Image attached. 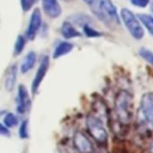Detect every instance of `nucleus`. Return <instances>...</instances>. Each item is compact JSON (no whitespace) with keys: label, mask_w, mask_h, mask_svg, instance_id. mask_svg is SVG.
<instances>
[{"label":"nucleus","mask_w":153,"mask_h":153,"mask_svg":"<svg viewBox=\"0 0 153 153\" xmlns=\"http://www.w3.org/2000/svg\"><path fill=\"white\" fill-rule=\"evenodd\" d=\"M74 48V45L67 40H63L60 41L59 43L56 44V46L54 48L53 51V58L54 59H58L62 56H65L71 53Z\"/></svg>","instance_id":"4468645a"},{"label":"nucleus","mask_w":153,"mask_h":153,"mask_svg":"<svg viewBox=\"0 0 153 153\" xmlns=\"http://www.w3.org/2000/svg\"><path fill=\"white\" fill-rule=\"evenodd\" d=\"M95 13L96 14L98 13L99 17L102 20L115 24L120 23L117 9L111 0H100L97 10H95Z\"/></svg>","instance_id":"39448f33"},{"label":"nucleus","mask_w":153,"mask_h":153,"mask_svg":"<svg viewBox=\"0 0 153 153\" xmlns=\"http://www.w3.org/2000/svg\"><path fill=\"white\" fill-rule=\"evenodd\" d=\"M152 0H130V3L136 6V7H140V8H145L147 7L150 4H151Z\"/></svg>","instance_id":"5701e85b"},{"label":"nucleus","mask_w":153,"mask_h":153,"mask_svg":"<svg viewBox=\"0 0 153 153\" xmlns=\"http://www.w3.org/2000/svg\"><path fill=\"white\" fill-rule=\"evenodd\" d=\"M85 4H87L90 7H91L94 11L97 10L100 0H82Z\"/></svg>","instance_id":"b1692460"},{"label":"nucleus","mask_w":153,"mask_h":153,"mask_svg":"<svg viewBox=\"0 0 153 153\" xmlns=\"http://www.w3.org/2000/svg\"><path fill=\"white\" fill-rule=\"evenodd\" d=\"M0 135L1 136H9L10 135L9 129L2 123H0Z\"/></svg>","instance_id":"393cba45"},{"label":"nucleus","mask_w":153,"mask_h":153,"mask_svg":"<svg viewBox=\"0 0 153 153\" xmlns=\"http://www.w3.org/2000/svg\"><path fill=\"white\" fill-rule=\"evenodd\" d=\"M72 23H74V25H79L81 27H82L84 24L87 23H91V19L90 16L86 15V14H82V13H76L74 15H71L69 17V20Z\"/></svg>","instance_id":"2eb2a0df"},{"label":"nucleus","mask_w":153,"mask_h":153,"mask_svg":"<svg viewBox=\"0 0 153 153\" xmlns=\"http://www.w3.org/2000/svg\"><path fill=\"white\" fill-rule=\"evenodd\" d=\"M17 74H18V66L16 65H11L6 72H5V75H4V89L11 92L14 90L15 84H16V81H17Z\"/></svg>","instance_id":"f8f14e48"},{"label":"nucleus","mask_w":153,"mask_h":153,"mask_svg":"<svg viewBox=\"0 0 153 153\" xmlns=\"http://www.w3.org/2000/svg\"><path fill=\"white\" fill-rule=\"evenodd\" d=\"M3 124L8 129H10V128H13V127L17 126L20 124V121H19L18 117L14 113L8 112L4 117V123Z\"/></svg>","instance_id":"6ab92c4d"},{"label":"nucleus","mask_w":153,"mask_h":153,"mask_svg":"<svg viewBox=\"0 0 153 153\" xmlns=\"http://www.w3.org/2000/svg\"><path fill=\"white\" fill-rule=\"evenodd\" d=\"M82 34L84 36H86L87 38H91V39H95V38H100L103 35L102 32L99 31L98 30L94 29L92 26H91V23H87V24H84L82 27Z\"/></svg>","instance_id":"f3484780"},{"label":"nucleus","mask_w":153,"mask_h":153,"mask_svg":"<svg viewBox=\"0 0 153 153\" xmlns=\"http://www.w3.org/2000/svg\"><path fill=\"white\" fill-rule=\"evenodd\" d=\"M42 9L50 19H56L62 14V6L58 0H41Z\"/></svg>","instance_id":"9d476101"},{"label":"nucleus","mask_w":153,"mask_h":153,"mask_svg":"<svg viewBox=\"0 0 153 153\" xmlns=\"http://www.w3.org/2000/svg\"><path fill=\"white\" fill-rule=\"evenodd\" d=\"M137 17L143 26L147 29L149 33L153 37V16L146 13H140L137 15Z\"/></svg>","instance_id":"dca6fc26"},{"label":"nucleus","mask_w":153,"mask_h":153,"mask_svg":"<svg viewBox=\"0 0 153 153\" xmlns=\"http://www.w3.org/2000/svg\"><path fill=\"white\" fill-rule=\"evenodd\" d=\"M120 17L125 26L126 27L127 30L129 31V33L134 39L140 40L144 37L145 31H144L143 26L141 23L138 17L131 10L127 8L121 9Z\"/></svg>","instance_id":"20e7f679"},{"label":"nucleus","mask_w":153,"mask_h":153,"mask_svg":"<svg viewBox=\"0 0 153 153\" xmlns=\"http://www.w3.org/2000/svg\"><path fill=\"white\" fill-rule=\"evenodd\" d=\"M36 1H37V0H20V4H21V8H22V10L24 13L30 11V10L33 8V6H34Z\"/></svg>","instance_id":"4be33fe9"},{"label":"nucleus","mask_w":153,"mask_h":153,"mask_svg":"<svg viewBox=\"0 0 153 153\" xmlns=\"http://www.w3.org/2000/svg\"><path fill=\"white\" fill-rule=\"evenodd\" d=\"M26 41H27V39L25 38L24 35L20 34L17 36L14 45H13V54L15 56H19L22 53V51L26 46Z\"/></svg>","instance_id":"a211bd4d"},{"label":"nucleus","mask_w":153,"mask_h":153,"mask_svg":"<svg viewBox=\"0 0 153 153\" xmlns=\"http://www.w3.org/2000/svg\"><path fill=\"white\" fill-rule=\"evenodd\" d=\"M134 97L126 90L117 92L113 113L116 123L121 127H128L134 118Z\"/></svg>","instance_id":"f257e3e1"},{"label":"nucleus","mask_w":153,"mask_h":153,"mask_svg":"<svg viewBox=\"0 0 153 153\" xmlns=\"http://www.w3.org/2000/svg\"><path fill=\"white\" fill-rule=\"evenodd\" d=\"M73 144L79 153H93L94 147L86 134L81 131L74 133L73 136Z\"/></svg>","instance_id":"1a4fd4ad"},{"label":"nucleus","mask_w":153,"mask_h":153,"mask_svg":"<svg viewBox=\"0 0 153 153\" xmlns=\"http://www.w3.org/2000/svg\"><path fill=\"white\" fill-rule=\"evenodd\" d=\"M86 129L90 136L100 146H106L108 142V133L104 118L91 113L86 117Z\"/></svg>","instance_id":"7ed1b4c3"},{"label":"nucleus","mask_w":153,"mask_h":153,"mask_svg":"<svg viewBox=\"0 0 153 153\" xmlns=\"http://www.w3.org/2000/svg\"><path fill=\"white\" fill-rule=\"evenodd\" d=\"M139 55L148 63L153 65V52L152 50L146 48H142L139 50Z\"/></svg>","instance_id":"412c9836"},{"label":"nucleus","mask_w":153,"mask_h":153,"mask_svg":"<svg viewBox=\"0 0 153 153\" xmlns=\"http://www.w3.org/2000/svg\"><path fill=\"white\" fill-rule=\"evenodd\" d=\"M151 11H152V13H153V1L151 2Z\"/></svg>","instance_id":"bb28decb"},{"label":"nucleus","mask_w":153,"mask_h":153,"mask_svg":"<svg viewBox=\"0 0 153 153\" xmlns=\"http://www.w3.org/2000/svg\"><path fill=\"white\" fill-rule=\"evenodd\" d=\"M60 34L65 39H76V38H80L82 36V33L79 31V30H77L75 25L68 20L63 22V23L61 24Z\"/></svg>","instance_id":"9b49d317"},{"label":"nucleus","mask_w":153,"mask_h":153,"mask_svg":"<svg viewBox=\"0 0 153 153\" xmlns=\"http://www.w3.org/2000/svg\"><path fill=\"white\" fill-rule=\"evenodd\" d=\"M149 153H153V141L149 146Z\"/></svg>","instance_id":"a878e982"},{"label":"nucleus","mask_w":153,"mask_h":153,"mask_svg":"<svg viewBox=\"0 0 153 153\" xmlns=\"http://www.w3.org/2000/svg\"><path fill=\"white\" fill-rule=\"evenodd\" d=\"M36 63H37V54L34 51L28 52L24 56V57L20 65V72L22 74L29 73L30 71H31L34 68Z\"/></svg>","instance_id":"ddd939ff"},{"label":"nucleus","mask_w":153,"mask_h":153,"mask_svg":"<svg viewBox=\"0 0 153 153\" xmlns=\"http://www.w3.org/2000/svg\"><path fill=\"white\" fill-rule=\"evenodd\" d=\"M42 25V13L39 8H34L30 13L24 36L29 40H33L38 35Z\"/></svg>","instance_id":"423d86ee"},{"label":"nucleus","mask_w":153,"mask_h":153,"mask_svg":"<svg viewBox=\"0 0 153 153\" xmlns=\"http://www.w3.org/2000/svg\"><path fill=\"white\" fill-rule=\"evenodd\" d=\"M31 100L27 88L23 84H20L17 88L16 96V111L20 115H25L30 111Z\"/></svg>","instance_id":"6e6552de"},{"label":"nucleus","mask_w":153,"mask_h":153,"mask_svg":"<svg viewBox=\"0 0 153 153\" xmlns=\"http://www.w3.org/2000/svg\"><path fill=\"white\" fill-rule=\"evenodd\" d=\"M49 65H50V59L48 56H44L41 60L40 63L38 66V69L36 71V74L33 77L32 82H31V93L32 95H36V93L38 92L48 69H49Z\"/></svg>","instance_id":"0eeeda50"},{"label":"nucleus","mask_w":153,"mask_h":153,"mask_svg":"<svg viewBox=\"0 0 153 153\" xmlns=\"http://www.w3.org/2000/svg\"><path fill=\"white\" fill-rule=\"evenodd\" d=\"M137 126L145 133L153 132V91L145 92L137 110Z\"/></svg>","instance_id":"f03ea898"},{"label":"nucleus","mask_w":153,"mask_h":153,"mask_svg":"<svg viewBox=\"0 0 153 153\" xmlns=\"http://www.w3.org/2000/svg\"><path fill=\"white\" fill-rule=\"evenodd\" d=\"M18 134H19V137L22 140L28 139V137H29V123H28V120L24 119L19 124Z\"/></svg>","instance_id":"aec40b11"}]
</instances>
